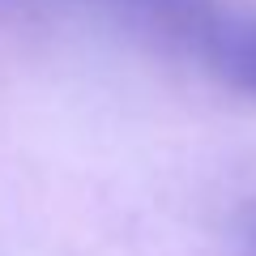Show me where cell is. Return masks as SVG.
<instances>
[{
	"mask_svg": "<svg viewBox=\"0 0 256 256\" xmlns=\"http://www.w3.org/2000/svg\"><path fill=\"white\" fill-rule=\"evenodd\" d=\"M239 252H244V256H256V210H248L244 226H239Z\"/></svg>",
	"mask_w": 256,
	"mask_h": 256,
	"instance_id": "cell-3",
	"label": "cell"
},
{
	"mask_svg": "<svg viewBox=\"0 0 256 256\" xmlns=\"http://www.w3.org/2000/svg\"><path fill=\"white\" fill-rule=\"evenodd\" d=\"M116 4L137 30L154 38H171V43H192V47H201L205 30L218 18L210 0H116Z\"/></svg>",
	"mask_w": 256,
	"mask_h": 256,
	"instance_id": "cell-2",
	"label": "cell"
},
{
	"mask_svg": "<svg viewBox=\"0 0 256 256\" xmlns=\"http://www.w3.org/2000/svg\"><path fill=\"white\" fill-rule=\"evenodd\" d=\"M196 52H201V60L210 64V73L222 86L256 98V18L218 13Z\"/></svg>",
	"mask_w": 256,
	"mask_h": 256,
	"instance_id": "cell-1",
	"label": "cell"
}]
</instances>
